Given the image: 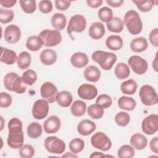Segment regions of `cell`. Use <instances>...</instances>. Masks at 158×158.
Wrapping results in <instances>:
<instances>
[{"label": "cell", "mask_w": 158, "mask_h": 158, "mask_svg": "<svg viewBox=\"0 0 158 158\" xmlns=\"http://www.w3.org/2000/svg\"><path fill=\"white\" fill-rule=\"evenodd\" d=\"M9 134L7 139L8 146L12 149H20L23 146L24 135L22 121L18 118H12L8 122Z\"/></svg>", "instance_id": "cell-1"}, {"label": "cell", "mask_w": 158, "mask_h": 158, "mask_svg": "<svg viewBox=\"0 0 158 158\" xmlns=\"http://www.w3.org/2000/svg\"><path fill=\"white\" fill-rule=\"evenodd\" d=\"M124 25L131 35L139 34L143 29V23L138 13L134 10L127 11L124 16Z\"/></svg>", "instance_id": "cell-2"}, {"label": "cell", "mask_w": 158, "mask_h": 158, "mask_svg": "<svg viewBox=\"0 0 158 158\" xmlns=\"http://www.w3.org/2000/svg\"><path fill=\"white\" fill-rule=\"evenodd\" d=\"M91 58L104 70H110L117 59L115 54L101 50L94 51L92 54Z\"/></svg>", "instance_id": "cell-3"}, {"label": "cell", "mask_w": 158, "mask_h": 158, "mask_svg": "<svg viewBox=\"0 0 158 158\" xmlns=\"http://www.w3.org/2000/svg\"><path fill=\"white\" fill-rule=\"evenodd\" d=\"M22 77L14 72H9L4 76V85L10 91L18 94H22L26 91V86L23 85Z\"/></svg>", "instance_id": "cell-4"}, {"label": "cell", "mask_w": 158, "mask_h": 158, "mask_svg": "<svg viewBox=\"0 0 158 158\" xmlns=\"http://www.w3.org/2000/svg\"><path fill=\"white\" fill-rule=\"evenodd\" d=\"M46 47H53L59 44L62 41V35L59 30L46 29L41 31L38 35Z\"/></svg>", "instance_id": "cell-5"}, {"label": "cell", "mask_w": 158, "mask_h": 158, "mask_svg": "<svg viewBox=\"0 0 158 158\" xmlns=\"http://www.w3.org/2000/svg\"><path fill=\"white\" fill-rule=\"evenodd\" d=\"M139 96L141 102L145 106H152L158 102L157 94L155 89L149 85H144L141 87Z\"/></svg>", "instance_id": "cell-6"}, {"label": "cell", "mask_w": 158, "mask_h": 158, "mask_svg": "<svg viewBox=\"0 0 158 158\" xmlns=\"http://www.w3.org/2000/svg\"><path fill=\"white\" fill-rule=\"evenodd\" d=\"M86 27V20L85 18L81 14H75L70 18L67 25V31L72 40H74L72 36V33L73 31L81 33L85 30Z\"/></svg>", "instance_id": "cell-7"}, {"label": "cell", "mask_w": 158, "mask_h": 158, "mask_svg": "<svg viewBox=\"0 0 158 158\" xmlns=\"http://www.w3.org/2000/svg\"><path fill=\"white\" fill-rule=\"evenodd\" d=\"M44 147L48 152L51 154H60L65 150L64 141L57 136H48L44 140Z\"/></svg>", "instance_id": "cell-8"}, {"label": "cell", "mask_w": 158, "mask_h": 158, "mask_svg": "<svg viewBox=\"0 0 158 158\" xmlns=\"http://www.w3.org/2000/svg\"><path fill=\"white\" fill-rule=\"evenodd\" d=\"M91 145L96 149L102 151H107L112 147V142L110 138L103 132H97L91 138Z\"/></svg>", "instance_id": "cell-9"}, {"label": "cell", "mask_w": 158, "mask_h": 158, "mask_svg": "<svg viewBox=\"0 0 158 158\" xmlns=\"http://www.w3.org/2000/svg\"><path fill=\"white\" fill-rule=\"evenodd\" d=\"M40 94L43 99L49 103H52L56 101L58 90L57 87L52 83L46 81L41 85L40 88Z\"/></svg>", "instance_id": "cell-10"}, {"label": "cell", "mask_w": 158, "mask_h": 158, "mask_svg": "<svg viewBox=\"0 0 158 158\" xmlns=\"http://www.w3.org/2000/svg\"><path fill=\"white\" fill-rule=\"evenodd\" d=\"M49 102L44 99L36 101L32 107L31 113L33 117L38 120H41L46 117L48 114L49 106Z\"/></svg>", "instance_id": "cell-11"}, {"label": "cell", "mask_w": 158, "mask_h": 158, "mask_svg": "<svg viewBox=\"0 0 158 158\" xmlns=\"http://www.w3.org/2000/svg\"><path fill=\"white\" fill-rule=\"evenodd\" d=\"M128 64L132 70L138 75L144 74L148 68L147 61L138 56H131L128 60Z\"/></svg>", "instance_id": "cell-12"}, {"label": "cell", "mask_w": 158, "mask_h": 158, "mask_svg": "<svg viewBox=\"0 0 158 158\" xmlns=\"http://www.w3.org/2000/svg\"><path fill=\"white\" fill-rule=\"evenodd\" d=\"M142 131L148 135L156 133L158 129V116L157 114H151L146 117L141 123Z\"/></svg>", "instance_id": "cell-13"}, {"label": "cell", "mask_w": 158, "mask_h": 158, "mask_svg": "<svg viewBox=\"0 0 158 158\" xmlns=\"http://www.w3.org/2000/svg\"><path fill=\"white\" fill-rule=\"evenodd\" d=\"M21 37L20 28L14 24L9 25L5 28L4 38L5 40L10 44L17 43Z\"/></svg>", "instance_id": "cell-14"}, {"label": "cell", "mask_w": 158, "mask_h": 158, "mask_svg": "<svg viewBox=\"0 0 158 158\" xmlns=\"http://www.w3.org/2000/svg\"><path fill=\"white\" fill-rule=\"evenodd\" d=\"M79 97L85 100H92L98 95V89L93 85L85 83L81 85L77 91Z\"/></svg>", "instance_id": "cell-15"}, {"label": "cell", "mask_w": 158, "mask_h": 158, "mask_svg": "<svg viewBox=\"0 0 158 158\" xmlns=\"http://www.w3.org/2000/svg\"><path fill=\"white\" fill-rule=\"evenodd\" d=\"M61 125L60 118L56 115H51L43 123V129L46 133L52 134L57 132Z\"/></svg>", "instance_id": "cell-16"}, {"label": "cell", "mask_w": 158, "mask_h": 158, "mask_svg": "<svg viewBox=\"0 0 158 158\" xmlns=\"http://www.w3.org/2000/svg\"><path fill=\"white\" fill-rule=\"evenodd\" d=\"M78 132L83 136H88L92 133L96 128L95 123L88 119H84L77 125Z\"/></svg>", "instance_id": "cell-17"}, {"label": "cell", "mask_w": 158, "mask_h": 158, "mask_svg": "<svg viewBox=\"0 0 158 158\" xmlns=\"http://www.w3.org/2000/svg\"><path fill=\"white\" fill-rule=\"evenodd\" d=\"M105 27L104 24L99 22L93 23L88 30V33L90 37L94 40H100L105 34Z\"/></svg>", "instance_id": "cell-18"}, {"label": "cell", "mask_w": 158, "mask_h": 158, "mask_svg": "<svg viewBox=\"0 0 158 158\" xmlns=\"http://www.w3.org/2000/svg\"><path fill=\"white\" fill-rule=\"evenodd\" d=\"M89 62L88 56L83 52H75L71 56L70 62L72 65L76 68H83L85 67Z\"/></svg>", "instance_id": "cell-19"}, {"label": "cell", "mask_w": 158, "mask_h": 158, "mask_svg": "<svg viewBox=\"0 0 158 158\" xmlns=\"http://www.w3.org/2000/svg\"><path fill=\"white\" fill-rule=\"evenodd\" d=\"M130 143L133 148L137 150H142L147 146L148 139L143 135L135 133L131 136Z\"/></svg>", "instance_id": "cell-20"}, {"label": "cell", "mask_w": 158, "mask_h": 158, "mask_svg": "<svg viewBox=\"0 0 158 158\" xmlns=\"http://www.w3.org/2000/svg\"><path fill=\"white\" fill-rule=\"evenodd\" d=\"M57 53L51 49H46L41 51L40 59L45 65H51L54 64L57 60Z\"/></svg>", "instance_id": "cell-21"}, {"label": "cell", "mask_w": 158, "mask_h": 158, "mask_svg": "<svg viewBox=\"0 0 158 158\" xmlns=\"http://www.w3.org/2000/svg\"><path fill=\"white\" fill-rule=\"evenodd\" d=\"M1 54L0 60L1 62L7 64L12 65L17 60V56L16 52L11 49H9L3 47L1 48Z\"/></svg>", "instance_id": "cell-22"}, {"label": "cell", "mask_w": 158, "mask_h": 158, "mask_svg": "<svg viewBox=\"0 0 158 158\" xmlns=\"http://www.w3.org/2000/svg\"><path fill=\"white\" fill-rule=\"evenodd\" d=\"M130 46L131 51L135 52H141L147 49L148 44L147 40L144 37L140 36L132 40Z\"/></svg>", "instance_id": "cell-23"}, {"label": "cell", "mask_w": 158, "mask_h": 158, "mask_svg": "<svg viewBox=\"0 0 158 158\" xmlns=\"http://www.w3.org/2000/svg\"><path fill=\"white\" fill-rule=\"evenodd\" d=\"M84 77L87 81L96 82L101 77V71L94 65H89L84 71Z\"/></svg>", "instance_id": "cell-24"}, {"label": "cell", "mask_w": 158, "mask_h": 158, "mask_svg": "<svg viewBox=\"0 0 158 158\" xmlns=\"http://www.w3.org/2000/svg\"><path fill=\"white\" fill-rule=\"evenodd\" d=\"M123 40L118 35H110L106 40L107 48L112 51L120 50L123 47Z\"/></svg>", "instance_id": "cell-25"}, {"label": "cell", "mask_w": 158, "mask_h": 158, "mask_svg": "<svg viewBox=\"0 0 158 158\" xmlns=\"http://www.w3.org/2000/svg\"><path fill=\"white\" fill-rule=\"evenodd\" d=\"M73 97L68 91H61L58 93L56 96L57 104L62 107H68L72 102Z\"/></svg>", "instance_id": "cell-26"}, {"label": "cell", "mask_w": 158, "mask_h": 158, "mask_svg": "<svg viewBox=\"0 0 158 158\" xmlns=\"http://www.w3.org/2000/svg\"><path fill=\"white\" fill-rule=\"evenodd\" d=\"M118 106L121 109L131 111L135 109L136 103L135 100L131 97L123 96L118 99Z\"/></svg>", "instance_id": "cell-27"}, {"label": "cell", "mask_w": 158, "mask_h": 158, "mask_svg": "<svg viewBox=\"0 0 158 158\" xmlns=\"http://www.w3.org/2000/svg\"><path fill=\"white\" fill-rule=\"evenodd\" d=\"M86 109V104L84 101L77 100L72 104L70 112L75 117H81L85 114Z\"/></svg>", "instance_id": "cell-28"}, {"label": "cell", "mask_w": 158, "mask_h": 158, "mask_svg": "<svg viewBox=\"0 0 158 158\" xmlns=\"http://www.w3.org/2000/svg\"><path fill=\"white\" fill-rule=\"evenodd\" d=\"M51 24L57 30H62L67 24L66 17L61 13L54 14L51 17Z\"/></svg>", "instance_id": "cell-29"}, {"label": "cell", "mask_w": 158, "mask_h": 158, "mask_svg": "<svg viewBox=\"0 0 158 158\" xmlns=\"http://www.w3.org/2000/svg\"><path fill=\"white\" fill-rule=\"evenodd\" d=\"M43 45V41L39 36L32 35L29 36L26 41V47L31 51H37Z\"/></svg>", "instance_id": "cell-30"}, {"label": "cell", "mask_w": 158, "mask_h": 158, "mask_svg": "<svg viewBox=\"0 0 158 158\" xmlns=\"http://www.w3.org/2000/svg\"><path fill=\"white\" fill-rule=\"evenodd\" d=\"M107 29L114 33H120L121 32L124 28L123 21L117 17H113V19L107 23L106 24Z\"/></svg>", "instance_id": "cell-31"}, {"label": "cell", "mask_w": 158, "mask_h": 158, "mask_svg": "<svg viewBox=\"0 0 158 158\" xmlns=\"http://www.w3.org/2000/svg\"><path fill=\"white\" fill-rule=\"evenodd\" d=\"M115 76L120 80H123L128 78L130 75V71L127 64L123 62H120L116 65L114 69Z\"/></svg>", "instance_id": "cell-32"}, {"label": "cell", "mask_w": 158, "mask_h": 158, "mask_svg": "<svg viewBox=\"0 0 158 158\" xmlns=\"http://www.w3.org/2000/svg\"><path fill=\"white\" fill-rule=\"evenodd\" d=\"M31 60V57L30 54L27 51H22L17 56V65L22 70L27 69L30 67Z\"/></svg>", "instance_id": "cell-33"}, {"label": "cell", "mask_w": 158, "mask_h": 158, "mask_svg": "<svg viewBox=\"0 0 158 158\" xmlns=\"http://www.w3.org/2000/svg\"><path fill=\"white\" fill-rule=\"evenodd\" d=\"M43 130L41 125L36 122L30 123L27 129V133L29 137L33 139L39 138L42 135Z\"/></svg>", "instance_id": "cell-34"}, {"label": "cell", "mask_w": 158, "mask_h": 158, "mask_svg": "<svg viewBox=\"0 0 158 158\" xmlns=\"http://www.w3.org/2000/svg\"><path fill=\"white\" fill-rule=\"evenodd\" d=\"M137 87L136 82L133 79H129L122 83L120 89L123 94L131 95L136 92Z\"/></svg>", "instance_id": "cell-35"}, {"label": "cell", "mask_w": 158, "mask_h": 158, "mask_svg": "<svg viewBox=\"0 0 158 158\" xmlns=\"http://www.w3.org/2000/svg\"><path fill=\"white\" fill-rule=\"evenodd\" d=\"M88 115L93 119H99L104 115V109L98 104L90 105L87 109Z\"/></svg>", "instance_id": "cell-36"}, {"label": "cell", "mask_w": 158, "mask_h": 158, "mask_svg": "<svg viewBox=\"0 0 158 158\" xmlns=\"http://www.w3.org/2000/svg\"><path fill=\"white\" fill-rule=\"evenodd\" d=\"M132 2L135 4L136 7L140 11L143 12H146L151 10L155 3V1L153 0H133Z\"/></svg>", "instance_id": "cell-37"}, {"label": "cell", "mask_w": 158, "mask_h": 158, "mask_svg": "<svg viewBox=\"0 0 158 158\" xmlns=\"http://www.w3.org/2000/svg\"><path fill=\"white\" fill-rule=\"evenodd\" d=\"M19 4L23 11L26 14H32L36 9V2L35 0H20Z\"/></svg>", "instance_id": "cell-38"}, {"label": "cell", "mask_w": 158, "mask_h": 158, "mask_svg": "<svg viewBox=\"0 0 158 158\" xmlns=\"http://www.w3.org/2000/svg\"><path fill=\"white\" fill-rule=\"evenodd\" d=\"M135 155L133 148L130 145L122 146L117 151V156L120 158H131Z\"/></svg>", "instance_id": "cell-39"}, {"label": "cell", "mask_w": 158, "mask_h": 158, "mask_svg": "<svg viewBox=\"0 0 158 158\" xmlns=\"http://www.w3.org/2000/svg\"><path fill=\"white\" fill-rule=\"evenodd\" d=\"M98 15L102 22H109L113 19L112 10L108 7H103L98 12Z\"/></svg>", "instance_id": "cell-40"}, {"label": "cell", "mask_w": 158, "mask_h": 158, "mask_svg": "<svg viewBox=\"0 0 158 158\" xmlns=\"http://www.w3.org/2000/svg\"><path fill=\"white\" fill-rule=\"evenodd\" d=\"M85 147V142L83 139L77 138L72 139L69 143V149L72 152L77 154L83 151Z\"/></svg>", "instance_id": "cell-41"}, {"label": "cell", "mask_w": 158, "mask_h": 158, "mask_svg": "<svg viewBox=\"0 0 158 158\" xmlns=\"http://www.w3.org/2000/svg\"><path fill=\"white\" fill-rule=\"evenodd\" d=\"M22 78L25 84L28 85H32L36 82L37 80V74L34 70L31 69H28L23 73Z\"/></svg>", "instance_id": "cell-42"}, {"label": "cell", "mask_w": 158, "mask_h": 158, "mask_svg": "<svg viewBox=\"0 0 158 158\" xmlns=\"http://www.w3.org/2000/svg\"><path fill=\"white\" fill-rule=\"evenodd\" d=\"M114 120L117 125L120 127H125L130 122V116L125 112H120L115 115Z\"/></svg>", "instance_id": "cell-43"}, {"label": "cell", "mask_w": 158, "mask_h": 158, "mask_svg": "<svg viewBox=\"0 0 158 158\" xmlns=\"http://www.w3.org/2000/svg\"><path fill=\"white\" fill-rule=\"evenodd\" d=\"M14 17V12L10 9L0 8V22L2 23H8L10 22Z\"/></svg>", "instance_id": "cell-44"}, {"label": "cell", "mask_w": 158, "mask_h": 158, "mask_svg": "<svg viewBox=\"0 0 158 158\" xmlns=\"http://www.w3.org/2000/svg\"><path fill=\"white\" fill-rule=\"evenodd\" d=\"M96 103L101 106L104 109L109 108L112 105V100L110 96L106 94H102L99 95L97 98Z\"/></svg>", "instance_id": "cell-45"}, {"label": "cell", "mask_w": 158, "mask_h": 158, "mask_svg": "<svg viewBox=\"0 0 158 158\" xmlns=\"http://www.w3.org/2000/svg\"><path fill=\"white\" fill-rule=\"evenodd\" d=\"M19 156L22 158H31L35 155V149L30 144H25L19 151Z\"/></svg>", "instance_id": "cell-46"}, {"label": "cell", "mask_w": 158, "mask_h": 158, "mask_svg": "<svg viewBox=\"0 0 158 158\" xmlns=\"http://www.w3.org/2000/svg\"><path fill=\"white\" fill-rule=\"evenodd\" d=\"M12 102V98L11 96L6 93L2 92L0 93V106L2 108L9 107Z\"/></svg>", "instance_id": "cell-47"}, {"label": "cell", "mask_w": 158, "mask_h": 158, "mask_svg": "<svg viewBox=\"0 0 158 158\" xmlns=\"http://www.w3.org/2000/svg\"><path fill=\"white\" fill-rule=\"evenodd\" d=\"M39 10L43 14H48L52 10V4L51 1L48 0L41 1L38 4Z\"/></svg>", "instance_id": "cell-48"}, {"label": "cell", "mask_w": 158, "mask_h": 158, "mask_svg": "<svg viewBox=\"0 0 158 158\" xmlns=\"http://www.w3.org/2000/svg\"><path fill=\"white\" fill-rule=\"evenodd\" d=\"M56 8L60 10H65L70 6L71 2L65 0H56L55 2Z\"/></svg>", "instance_id": "cell-49"}, {"label": "cell", "mask_w": 158, "mask_h": 158, "mask_svg": "<svg viewBox=\"0 0 158 158\" xmlns=\"http://www.w3.org/2000/svg\"><path fill=\"white\" fill-rule=\"evenodd\" d=\"M157 38H158V28H155L151 30L149 36V41L151 44L154 47L158 46Z\"/></svg>", "instance_id": "cell-50"}, {"label": "cell", "mask_w": 158, "mask_h": 158, "mask_svg": "<svg viewBox=\"0 0 158 158\" xmlns=\"http://www.w3.org/2000/svg\"><path fill=\"white\" fill-rule=\"evenodd\" d=\"M151 150L156 154H158V138L157 136L153 138L149 144Z\"/></svg>", "instance_id": "cell-51"}, {"label": "cell", "mask_w": 158, "mask_h": 158, "mask_svg": "<svg viewBox=\"0 0 158 158\" xmlns=\"http://www.w3.org/2000/svg\"><path fill=\"white\" fill-rule=\"evenodd\" d=\"M86 3L91 8H98L102 4V0H87Z\"/></svg>", "instance_id": "cell-52"}, {"label": "cell", "mask_w": 158, "mask_h": 158, "mask_svg": "<svg viewBox=\"0 0 158 158\" xmlns=\"http://www.w3.org/2000/svg\"><path fill=\"white\" fill-rule=\"evenodd\" d=\"M124 2L123 0H106V3L110 7H118Z\"/></svg>", "instance_id": "cell-53"}, {"label": "cell", "mask_w": 158, "mask_h": 158, "mask_svg": "<svg viewBox=\"0 0 158 158\" xmlns=\"http://www.w3.org/2000/svg\"><path fill=\"white\" fill-rule=\"evenodd\" d=\"M17 2L16 0H1L0 4L4 7L10 8L13 7Z\"/></svg>", "instance_id": "cell-54"}, {"label": "cell", "mask_w": 158, "mask_h": 158, "mask_svg": "<svg viewBox=\"0 0 158 158\" xmlns=\"http://www.w3.org/2000/svg\"><path fill=\"white\" fill-rule=\"evenodd\" d=\"M107 156H105L104 154H102V152H93L90 156H89V157H107Z\"/></svg>", "instance_id": "cell-55"}, {"label": "cell", "mask_w": 158, "mask_h": 158, "mask_svg": "<svg viewBox=\"0 0 158 158\" xmlns=\"http://www.w3.org/2000/svg\"><path fill=\"white\" fill-rule=\"evenodd\" d=\"M152 67L156 72H157V52L156 53L154 60L152 62Z\"/></svg>", "instance_id": "cell-56"}, {"label": "cell", "mask_w": 158, "mask_h": 158, "mask_svg": "<svg viewBox=\"0 0 158 158\" xmlns=\"http://www.w3.org/2000/svg\"><path fill=\"white\" fill-rule=\"evenodd\" d=\"M62 157H77L78 156L76 155V154H74L73 152H66L65 154H64L62 156Z\"/></svg>", "instance_id": "cell-57"}]
</instances>
